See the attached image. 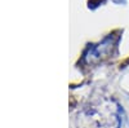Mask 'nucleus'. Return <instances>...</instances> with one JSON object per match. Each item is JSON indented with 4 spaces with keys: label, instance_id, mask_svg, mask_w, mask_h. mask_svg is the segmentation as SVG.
Masks as SVG:
<instances>
[]
</instances>
